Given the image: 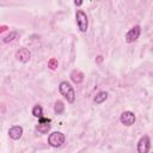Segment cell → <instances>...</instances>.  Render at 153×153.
<instances>
[{"mask_svg": "<svg viewBox=\"0 0 153 153\" xmlns=\"http://www.w3.org/2000/svg\"><path fill=\"white\" fill-rule=\"evenodd\" d=\"M59 92L61 93V96H63L65 99H67L68 103L73 104L75 102V91L69 82L61 81L59 85Z\"/></svg>", "mask_w": 153, "mask_h": 153, "instance_id": "obj_1", "label": "cell"}, {"mask_svg": "<svg viewBox=\"0 0 153 153\" xmlns=\"http://www.w3.org/2000/svg\"><path fill=\"white\" fill-rule=\"evenodd\" d=\"M65 140H66V136H65V134L61 133V131H53V133L48 136V143H49L51 147H55V148L62 146V143L65 142Z\"/></svg>", "mask_w": 153, "mask_h": 153, "instance_id": "obj_2", "label": "cell"}, {"mask_svg": "<svg viewBox=\"0 0 153 153\" xmlns=\"http://www.w3.org/2000/svg\"><path fill=\"white\" fill-rule=\"evenodd\" d=\"M75 19H76V24L78 27L81 32H86L87 31V26H88V20H87V16L84 11L78 10L75 13Z\"/></svg>", "mask_w": 153, "mask_h": 153, "instance_id": "obj_3", "label": "cell"}, {"mask_svg": "<svg viewBox=\"0 0 153 153\" xmlns=\"http://www.w3.org/2000/svg\"><path fill=\"white\" fill-rule=\"evenodd\" d=\"M140 33H141V27H140V25L133 26V27L126 33V36H124L126 42H127V43H133V42H135V41L140 37Z\"/></svg>", "mask_w": 153, "mask_h": 153, "instance_id": "obj_4", "label": "cell"}, {"mask_svg": "<svg viewBox=\"0 0 153 153\" xmlns=\"http://www.w3.org/2000/svg\"><path fill=\"white\" fill-rule=\"evenodd\" d=\"M151 148V140L147 135L140 137L137 142V153H148Z\"/></svg>", "mask_w": 153, "mask_h": 153, "instance_id": "obj_5", "label": "cell"}, {"mask_svg": "<svg viewBox=\"0 0 153 153\" xmlns=\"http://www.w3.org/2000/svg\"><path fill=\"white\" fill-rule=\"evenodd\" d=\"M120 121H121L122 124H124V126H127V127H130V126H133L134 122H135V114L131 112V111H124V112L121 114Z\"/></svg>", "mask_w": 153, "mask_h": 153, "instance_id": "obj_6", "label": "cell"}, {"mask_svg": "<svg viewBox=\"0 0 153 153\" xmlns=\"http://www.w3.org/2000/svg\"><path fill=\"white\" fill-rule=\"evenodd\" d=\"M16 57H17L20 62L26 63V62L30 60V57H31V53H30V50L26 49V48H19V49L17 50V53H16Z\"/></svg>", "mask_w": 153, "mask_h": 153, "instance_id": "obj_7", "label": "cell"}, {"mask_svg": "<svg viewBox=\"0 0 153 153\" xmlns=\"http://www.w3.org/2000/svg\"><path fill=\"white\" fill-rule=\"evenodd\" d=\"M8 135L12 140H19L23 135V127L22 126H13L8 129Z\"/></svg>", "mask_w": 153, "mask_h": 153, "instance_id": "obj_8", "label": "cell"}, {"mask_svg": "<svg viewBox=\"0 0 153 153\" xmlns=\"http://www.w3.org/2000/svg\"><path fill=\"white\" fill-rule=\"evenodd\" d=\"M71 79H72V81H73L74 84H80V82H82V80H84V74H82V72H80L79 69H74V71H72V73H71Z\"/></svg>", "mask_w": 153, "mask_h": 153, "instance_id": "obj_9", "label": "cell"}, {"mask_svg": "<svg viewBox=\"0 0 153 153\" xmlns=\"http://www.w3.org/2000/svg\"><path fill=\"white\" fill-rule=\"evenodd\" d=\"M106 99H108V92L100 91V92H98V93L96 94V97L93 98V102H94L96 104H102V103L105 102Z\"/></svg>", "mask_w": 153, "mask_h": 153, "instance_id": "obj_10", "label": "cell"}, {"mask_svg": "<svg viewBox=\"0 0 153 153\" xmlns=\"http://www.w3.org/2000/svg\"><path fill=\"white\" fill-rule=\"evenodd\" d=\"M54 111H55V114H57V115H61V114L65 111V104H63L62 100H56V102H55Z\"/></svg>", "mask_w": 153, "mask_h": 153, "instance_id": "obj_11", "label": "cell"}, {"mask_svg": "<svg viewBox=\"0 0 153 153\" xmlns=\"http://www.w3.org/2000/svg\"><path fill=\"white\" fill-rule=\"evenodd\" d=\"M17 38H18V32L17 31H12V32H10V35H7L5 38H2V42L4 43H11V42L16 41Z\"/></svg>", "mask_w": 153, "mask_h": 153, "instance_id": "obj_12", "label": "cell"}, {"mask_svg": "<svg viewBox=\"0 0 153 153\" xmlns=\"http://www.w3.org/2000/svg\"><path fill=\"white\" fill-rule=\"evenodd\" d=\"M32 115L35 117H37V118L43 117V109H42V106L41 105H35L32 108Z\"/></svg>", "mask_w": 153, "mask_h": 153, "instance_id": "obj_13", "label": "cell"}, {"mask_svg": "<svg viewBox=\"0 0 153 153\" xmlns=\"http://www.w3.org/2000/svg\"><path fill=\"white\" fill-rule=\"evenodd\" d=\"M36 129H37V131L41 133V134H47V133L49 131V129H50V124H49V123H47V124H41V123H38V126L36 127Z\"/></svg>", "mask_w": 153, "mask_h": 153, "instance_id": "obj_14", "label": "cell"}, {"mask_svg": "<svg viewBox=\"0 0 153 153\" xmlns=\"http://www.w3.org/2000/svg\"><path fill=\"white\" fill-rule=\"evenodd\" d=\"M57 66H59V62H57V60H56V59H50V60L48 61V67H49L51 71L56 69V68H57Z\"/></svg>", "mask_w": 153, "mask_h": 153, "instance_id": "obj_15", "label": "cell"}, {"mask_svg": "<svg viewBox=\"0 0 153 153\" xmlns=\"http://www.w3.org/2000/svg\"><path fill=\"white\" fill-rule=\"evenodd\" d=\"M50 118H45V117H41V118H38V123H41V124H47V123H50Z\"/></svg>", "mask_w": 153, "mask_h": 153, "instance_id": "obj_16", "label": "cell"}, {"mask_svg": "<svg viewBox=\"0 0 153 153\" xmlns=\"http://www.w3.org/2000/svg\"><path fill=\"white\" fill-rule=\"evenodd\" d=\"M96 61H97L98 63H100V62L103 61V56H102V55H98V56H97V60H96Z\"/></svg>", "mask_w": 153, "mask_h": 153, "instance_id": "obj_17", "label": "cell"}, {"mask_svg": "<svg viewBox=\"0 0 153 153\" xmlns=\"http://www.w3.org/2000/svg\"><path fill=\"white\" fill-rule=\"evenodd\" d=\"M6 29H7V26H6V25H2V26H1V29H0V32H4Z\"/></svg>", "mask_w": 153, "mask_h": 153, "instance_id": "obj_18", "label": "cell"}, {"mask_svg": "<svg viewBox=\"0 0 153 153\" xmlns=\"http://www.w3.org/2000/svg\"><path fill=\"white\" fill-rule=\"evenodd\" d=\"M81 4H82L81 1H74V5H75V6H80Z\"/></svg>", "mask_w": 153, "mask_h": 153, "instance_id": "obj_19", "label": "cell"}, {"mask_svg": "<svg viewBox=\"0 0 153 153\" xmlns=\"http://www.w3.org/2000/svg\"><path fill=\"white\" fill-rule=\"evenodd\" d=\"M152 153H153V152H152Z\"/></svg>", "mask_w": 153, "mask_h": 153, "instance_id": "obj_20", "label": "cell"}]
</instances>
